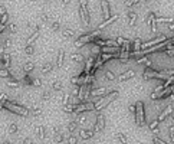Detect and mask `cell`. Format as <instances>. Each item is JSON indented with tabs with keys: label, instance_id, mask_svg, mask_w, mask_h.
I'll use <instances>...</instances> for the list:
<instances>
[{
	"label": "cell",
	"instance_id": "3957f363",
	"mask_svg": "<svg viewBox=\"0 0 174 144\" xmlns=\"http://www.w3.org/2000/svg\"><path fill=\"white\" fill-rule=\"evenodd\" d=\"M99 33H101V30L97 29V30H94V32H89V33H87V35H82L81 38H78L75 40V48H81V46H84V45L94 42V40L99 36Z\"/></svg>",
	"mask_w": 174,
	"mask_h": 144
},
{
	"label": "cell",
	"instance_id": "7a4b0ae2",
	"mask_svg": "<svg viewBox=\"0 0 174 144\" xmlns=\"http://www.w3.org/2000/svg\"><path fill=\"white\" fill-rule=\"evenodd\" d=\"M3 108L7 111H10V112H13V114H16V115H20V117H27L30 114L29 108L20 105V104H16V102H13V101H9V100H6Z\"/></svg>",
	"mask_w": 174,
	"mask_h": 144
},
{
	"label": "cell",
	"instance_id": "d6a6232c",
	"mask_svg": "<svg viewBox=\"0 0 174 144\" xmlns=\"http://www.w3.org/2000/svg\"><path fill=\"white\" fill-rule=\"evenodd\" d=\"M158 125H160V121H158V120H154V121H151L150 124H148V128L155 133V131L158 130Z\"/></svg>",
	"mask_w": 174,
	"mask_h": 144
},
{
	"label": "cell",
	"instance_id": "f35d334b",
	"mask_svg": "<svg viewBox=\"0 0 174 144\" xmlns=\"http://www.w3.org/2000/svg\"><path fill=\"white\" fill-rule=\"evenodd\" d=\"M75 108H76V104H68V105H63V111L65 112H73L75 111Z\"/></svg>",
	"mask_w": 174,
	"mask_h": 144
},
{
	"label": "cell",
	"instance_id": "1f68e13d",
	"mask_svg": "<svg viewBox=\"0 0 174 144\" xmlns=\"http://www.w3.org/2000/svg\"><path fill=\"white\" fill-rule=\"evenodd\" d=\"M71 61H73V62H84V55H82V53H72V55H71Z\"/></svg>",
	"mask_w": 174,
	"mask_h": 144
},
{
	"label": "cell",
	"instance_id": "f907efd6",
	"mask_svg": "<svg viewBox=\"0 0 174 144\" xmlns=\"http://www.w3.org/2000/svg\"><path fill=\"white\" fill-rule=\"evenodd\" d=\"M125 42V39L124 38H121V36H118V38H117V45H118V46H122V43H124Z\"/></svg>",
	"mask_w": 174,
	"mask_h": 144
},
{
	"label": "cell",
	"instance_id": "680465c9",
	"mask_svg": "<svg viewBox=\"0 0 174 144\" xmlns=\"http://www.w3.org/2000/svg\"><path fill=\"white\" fill-rule=\"evenodd\" d=\"M23 144H32V140H30V139H26L25 141H23Z\"/></svg>",
	"mask_w": 174,
	"mask_h": 144
},
{
	"label": "cell",
	"instance_id": "94428289",
	"mask_svg": "<svg viewBox=\"0 0 174 144\" xmlns=\"http://www.w3.org/2000/svg\"><path fill=\"white\" fill-rule=\"evenodd\" d=\"M3 144H10V143H9V141H5V143H3Z\"/></svg>",
	"mask_w": 174,
	"mask_h": 144
},
{
	"label": "cell",
	"instance_id": "6da1fadb",
	"mask_svg": "<svg viewBox=\"0 0 174 144\" xmlns=\"http://www.w3.org/2000/svg\"><path fill=\"white\" fill-rule=\"evenodd\" d=\"M118 95H120V92H118L117 89H111L108 94H105L104 97H101V98H99V100L95 102L94 111H97V112L102 111L104 108H107V107H108L111 102H114V101L118 98Z\"/></svg>",
	"mask_w": 174,
	"mask_h": 144
},
{
	"label": "cell",
	"instance_id": "e0dca14e",
	"mask_svg": "<svg viewBox=\"0 0 174 144\" xmlns=\"http://www.w3.org/2000/svg\"><path fill=\"white\" fill-rule=\"evenodd\" d=\"M94 63H95V59H94V56H89L87 61H85V67H84V71L87 72V74H91V71L94 69Z\"/></svg>",
	"mask_w": 174,
	"mask_h": 144
},
{
	"label": "cell",
	"instance_id": "30bf717a",
	"mask_svg": "<svg viewBox=\"0 0 174 144\" xmlns=\"http://www.w3.org/2000/svg\"><path fill=\"white\" fill-rule=\"evenodd\" d=\"M171 114H173V105H167L163 111H161V114L158 115L157 120H158L160 122H163L164 120H165V118H167L169 115H171Z\"/></svg>",
	"mask_w": 174,
	"mask_h": 144
},
{
	"label": "cell",
	"instance_id": "8d00e7d4",
	"mask_svg": "<svg viewBox=\"0 0 174 144\" xmlns=\"http://www.w3.org/2000/svg\"><path fill=\"white\" fill-rule=\"evenodd\" d=\"M0 78H12V74L9 69H6V68H0Z\"/></svg>",
	"mask_w": 174,
	"mask_h": 144
},
{
	"label": "cell",
	"instance_id": "d4e9b609",
	"mask_svg": "<svg viewBox=\"0 0 174 144\" xmlns=\"http://www.w3.org/2000/svg\"><path fill=\"white\" fill-rule=\"evenodd\" d=\"M6 85H7L9 88H15V89H17V88H20V87H22L20 81H17V79H13V78H12V79H10V81H9L7 84H6Z\"/></svg>",
	"mask_w": 174,
	"mask_h": 144
},
{
	"label": "cell",
	"instance_id": "ba28073f",
	"mask_svg": "<svg viewBox=\"0 0 174 144\" xmlns=\"http://www.w3.org/2000/svg\"><path fill=\"white\" fill-rule=\"evenodd\" d=\"M101 12H102L104 19H109V17L112 16V13H111V9H109L108 0H102V2H101Z\"/></svg>",
	"mask_w": 174,
	"mask_h": 144
},
{
	"label": "cell",
	"instance_id": "e575fe53",
	"mask_svg": "<svg viewBox=\"0 0 174 144\" xmlns=\"http://www.w3.org/2000/svg\"><path fill=\"white\" fill-rule=\"evenodd\" d=\"M62 35L65 36V38H73L75 36V32L73 30H71V29H62Z\"/></svg>",
	"mask_w": 174,
	"mask_h": 144
},
{
	"label": "cell",
	"instance_id": "7bdbcfd3",
	"mask_svg": "<svg viewBox=\"0 0 174 144\" xmlns=\"http://www.w3.org/2000/svg\"><path fill=\"white\" fill-rule=\"evenodd\" d=\"M50 29L55 30V32H59V30H60V23L59 22H53V23H52V26H50Z\"/></svg>",
	"mask_w": 174,
	"mask_h": 144
},
{
	"label": "cell",
	"instance_id": "7dc6e473",
	"mask_svg": "<svg viewBox=\"0 0 174 144\" xmlns=\"http://www.w3.org/2000/svg\"><path fill=\"white\" fill-rule=\"evenodd\" d=\"M68 144H78V139L73 137V135H71V137L68 139Z\"/></svg>",
	"mask_w": 174,
	"mask_h": 144
},
{
	"label": "cell",
	"instance_id": "f5cc1de1",
	"mask_svg": "<svg viewBox=\"0 0 174 144\" xmlns=\"http://www.w3.org/2000/svg\"><path fill=\"white\" fill-rule=\"evenodd\" d=\"M35 87H42V79L40 78H35Z\"/></svg>",
	"mask_w": 174,
	"mask_h": 144
},
{
	"label": "cell",
	"instance_id": "4dcf8cb0",
	"mask_svg": "<svg viewBox=\"0 0 174 144\" xmlns=\"http://www.w3.org/2000/svg\"><path fill=\"white\" fill-rule=\"evenodd\" d=\"M117 139L120 140L121 144H127V143H128V137H127V134H124V133H117Z\"/></svg>",
	"mask_w": 174,
	"mask_h": 144
},
{
	"label": "cell",
	"instance_id": "7c38bea8",
	"mask_svg": "<svg viewBox=\"0 0 174 144\" xmlns=\"http://www.w3.org/2000/svg\"><path fill=\"white\" fill-rule=\"evenodd\" d=\"M94 134H95V131H94V130H87V128H82V130H79V139H82V140H91L94 137Z\"/></svg>",
	"mask_w": 174,
	"mask_h": 144
},
{
	"label": "cell",
	"instance_id": "277c9868",
	"mask_svg": "<svg viewBox=\"0 0 174 144\" xmlns=\"http://www.w3.org/2000/svg\"><path fill=\"white\" fill-rule=\"evenodd\" d=\"M135 124L138 127H141L145 124V111H144V102L142 101H137L135 102Z\"/></svg>",
	"mask_w": 174,
	"mask_h": 144
},
{
	"label": "cell",
	"instance_id": "f1b7e54d",
	"mask_svg": "<svg viewBox=\"0 0 174 144\" xmlns=\"http://www.w3.org/2000/svg\"><path fill=\"white\" fill-rule=\"evenodd\" d=\"M62 89H63V84L60 82V81H55V82L52 84V91L59 92V91H62Z\"/></svg>",
	"mask_w": 174,
	"mask_h": 144
},
{
	"label": "cell",
	"instance_id": "4fadbf2b",
	"mask_svg": "<svg viewBox=\"0 0 174 144\" xmlns=\"http://www.w3.org/2000/svg\"><path fill=\"white\" fill-rule=\"evenodd\" d=\"M109 89L105 88V87H99V88H94L92 91H91V95L92 97H104L105 94H108Z\"/></svg>",
	"mask_w": 174,
	"mask_h": 144
},
{
	"label": "cell",
	"instance_id": "836d02e7",
	"mask_svg": "<svg viewBox=\"0 0 174 144\" xmlns=\"http://www.w3.org/2000/svg\"><path fill=\"white\" fill-rule=\"evenodd\" d=\"M17 131H19V127H17L16 122H10V125H9V134H17Z\"/></svg>",
	"mask_w": 174,
	"mask_h": 144
},
{
	"label": "cell",
	"instance_id": "be15d7a7",
	"mask_svg": "<svg viewBox=\"0 0 174 144\" xmlns=\"http://www.w3.org/2000/svg\"><path fill=\"white\" fill-rule=\"evenodd\" d=\"M173 120H174V114H173Z\"/></svg>",
	"mask_w": 174,
	"mask_h": 144
},
{
	"label": "cell",
	"instance_id": "ffe728a7",
	"mask_svg": "<svg viewBox=\"0 0 174 144\" xmlns=\"http://www.w3.org/2000/svg\"><path fill=\"white\" fill-rule=\"evenodd\" d=\"M104 77H105V79H107V81H109V82H114V81H117V75H115V74L111 71V69H105V71H104Z\"/></svg>",
	"mask_w": 174,
	"mask_h": 144
},
{
	"label": "cell",
	"instance_id": "8fae6325",
	"mask_svg": "<svg viewBox=\"0 0 174 144\" xmlns=\"http://www.w3.org/2000/svg\"><path fill=\"white\" fill-rule=\"evenodd\" d=\"M0 63H2V67L6 68V69L10 67V63H12V56H10V53L5 52L3 55L0 56Z\"/></svg>",
	"mask_w": 174,
	"mask_h": 144
},
{
	"label": "cell",
	"instance_id": "44dd1931",
	"mask_svg": "<svg viewBox=\"0 0 174 144\" xmlns=\"http://www.w3.org/2000/svg\"><path fill=\"white\" fill-rule=\"evenodd\" d=\"M35 68H36V63L32 61H26V63L23 65V71L26 72V74H30V72L35 71Z\"/></svg>",
	"mask_w": 174,
	"mask_h": 144
},
{
	"label": "cell",
	"instance_id": "c3c4849f",
	"mask_svg": "<svg viewBox=\"0 0 174 144\" xmlns=\"http://www.w3.org/2000/svg\"><path fill=\"white\" fill-rule=\"evenodd\" d=\"M6 13H7V9H6V6L0 5V17L3 16V15H6Z\"/></svg>",
	"mask_w": 174,
	"mask_h": 144
},
{
	"label": "cell",
	"instance_id": "f546056e",
	"mask_svg": "<svg viewBox=\"0 0 174 144\" xmlns=\"http://www.w3.org/2000/svg\"><path fill=\"white\" fill-rule=\"evenodd\" d=\"M76 125H78V122L76 121H71L69 124H68V127H66V130H68V135H72V133H73V130L76 128Z\"/></svg>",
	"mask_w": 174,
	"mask_h": 144
},
{
	"label": "cell",
	"instance_id": "ee69618b",
	"mask_svg": "<svg viewBox=\"0 0 174 144\" xmlns=\"http://www.w3.org/2000/svg\"><path fill=\"white\" fill-rule=\"evenodd\" d=\"M10 46H12V39H10V38H7V39L5 40V42H3V48H5V49H9Z\"/></svg>",
	"mask_w": 174,
	"mask_h": 144
},
{
	"label": "cell",
	"instance_id": "91938a15",
	"mask_svg": "<svg viewBox=\"0 0 174 144\" xmlns=\"http://www.w3.org/2000/svg\"><path fill=\"white\" fill-rule=\"evenodd\" d=\"M60 2H62L63 5H69V3H71L72 0H60Z\"/></svg>",
	"mask_w": 174,
	"mask_h": 144
},
{
	"label": "cell",
	"instance_id": "ab89813d",
	"mask_svg": "<svg viewBox=\"0 0 174 144\" xmlns=\"http://www.w3.org/2000/svg\"><path fill=\"white\" fill-rule=\"evenodd\" d=\"M52 98V91H49V89H46V91H43L42 92V100L43 101H48Z\"/></svg>",
	"mask_w": 174,
	"mask_h": 144
},
{
	"label": "cell",
	"instance_id": "74e56055",
	"mask_svg": "<svg viewBox=\"0 0 174 144\" xmlns=\"http://www.w3.org/2000/svg\"><path fill=\"white\" fill-rule=\"evenodd\" d=\"M30 114H32V115H40V114H42V108H40V107H32V108H30Z\"/></svg>",
	"mask_w": 174,
	"mask_h": 144
},
{
	"label": "cell",
	"instance_id": "603a6c76",
	"mask_svg": "<svg viewBox=\"0 0 174 144\" xmlns=\"http://www.w3.org/2000/svg\"><path fill=\"white\" fill-rule=\"evenodd\" d=\"M155 22H157V23H167V25H170V23H174V19H173V17L157 16V17H155Z\"/></svg>",
	"mask_w": 174,
	"mask_h": 144
},
{
	"label": "cell",
	"instance_id": "5bb4252c",
	"mask_svg": "<svg viewBox=\"0 0 174 144\" xmlns=\"http://www.w3.org/2000/svg\"><path fill=\"white\" fill-rule=\"evenodd\" d=\"M63 61H65V49H59L58 55H56V62H55V65L58 68H62L63 67Z\"/></svg>",
	"mask_w": 174,
	"mask_h": 144
},
{
	"label": "cell",
	"instance_id": "7402d4cb",
	"mask_svg": "<svg viewBox=\"0 0 174 144\" xmlns=\"http://www.w3.org/2000/svg\"><path fill=\"white\" fill-rule=\"evenodd\" d=\"M135 22H137V13L135 12H132V10H130L128 12V25H130V26H134Z\"/></svg>",
	"mask_w": 174,
	"mask_h": 144
},
{
	"label": "cell",
	"instance_id": "8992f818",
	"mask_svg": "<svg viewBox=\"0 0 174 144\" xmlns=\"http://www.w3.org/2000/svg\"><path fill=\"white\" fill-rule=\"evenodd\" d=\"M105 127H107V120H105V117H104L102 114H99V115L97 117V120H95L94 131H95V133H101V131L105 130Z\"/></svg>",
	"mask_w": 174,
	"mask_h": 144
},
{
	"label": "cell",
	"instance_id": "9c48e42d",
	"mask_svg": "<svg viewBox=\"0 0 174 144\" xmlns=\"http://www.w3.org/2000/svg\"><path fill=\"white\" fill-rule=\"evenodd\" d=\"M79 15H81V20L85 25H89L91 23V16H89V9H85V7H82L79 6Z\"/></svg>",
	"mask_w": 174,
	"mask_h": 144
},
{
	"label": "cell",
	"instance_id": "2e32d148",
	"mask_svg": "<svg viewBox=\"0 0 174 144\" xmlns=\"http://www.w3.org/2000/svg\"><path fill=\"white\" fill-rule=\"evenodd\" d=\"M118 19V15H112V16L109 17V19H105L102 23H99V26H98V30H102L104 28H107L108 25H111V23H114L115 20Z\"/></svg>",
	"mask_w": 174,
	"mask_h": 144
},
{
	"label": "cell",
	"instance_id": "f6af8a7d",
	"mask_svg": "<svg viewBox=\"0 0 174 144\" xmlns=\"http://www.w3.org/2000/svg\"><path fill=\"white\" fill-rule=\"evenodd\" d=\"M140 0H125V5L128 6V7H131V6H134L135 3H138Z\"/></svg>",
	"mask_w": 174,
	"mask_h": 144
},
{
	"label": "cell",
	"instance_id": "816d5d0a",
	"mask_svg": "<svg viewBox=\"0 0 174 144\" xmlns=\"http://www.w3.org/2000/svg\"><path fill=\"white\" fill-rule=\"evenodd\" d=\"M85 121H87V118H85L84 115H79V117H78V120H76V122H78V124H84Z\"/></svg>",
	"mask_w": 174,
	"mask_h": 144
},
{
	"label": "cell",
	"instance_id": "4316f807",
	"mask_svg": "<svg viewBox=\"0 0 174 144\" xmlns=\"http://www.w3.org/2000/svg\"><path fill=\"white\" fill-rule=\"evenodd\" d=\"M38 36H39V30H35V32L29 36V39L26 40V45H33L35 43V40L38 39Z\"/></svg>",
	"mask_w": 174,
	"mask_h": 144
},
{
	"label": "cell",
	"instance_id": "db71d44e",
	"mask_svg": "<svg viewBox=\"0 0 174 144\" xmlns=\"http://www.w3.org/2000/svg\"><path fill=\"white\" fill-rule=\"evenodd\" d=\"M170 139H171V141L174 143V125L170 127Z\"/></svg>",
	"mask_w": 174,
	"mask_h": 144
},
{
	"label": "cell",
	"instance_id": "5b68a950",
	"mask_svg": "<svg viewBox=\"0 0 174 144\" xmlns=\"http://www.w3.org/2000/svg\"><path fill=\"white\" fill-rule=\"evenodd\" d=\"M94 107H95V102H91V101L81 102V104L76 105L73 114H82V112H87V111H94Z\"/></svg>",
	"mask_w": 174,
	"mask_h": 144
},
{
	"label": "cell",
	"instance_id": "11a10c76",
	"mask_svg": "<svg viewBox=\"0 0 174 144\" xmlns=\"http://www.w3.org/2000/svg\"><path fill=\"white\" fill-rule=\"evenodd\" d=\"M128 110H130V114L135 115V104H134V105H130V108H128Z\"/></svg>",
	"mask_w": 174,
	"mask_h": 144
},
{
	"label": "cell",
	"instance_id": "6f0895ef",
	"mask_svg": "<svg viewBox=\"0 0 174 144\" xmlns=\"http://www.w3.org/2000/svg\"><path fill=\"white\" fill-rule=\"evenodd\" d=\"M40 19H42L43 22H46V20H48V15H46V13H42V16H40Z\"/></svg>",
	"mask_w": 174,
	"mask_h": 144
},
{
	"label": "cell",
	"instance_id": "b9f144b4",
	"mask_svg": "<svg viewBox=\"0 0 174 144\" xmlns=\"http://www.w3.org/2000/svg\"><path fill=\"white\" fill-rule=\"evenodd\" d=\"M6 100H7V98H6V94L5 92H0V110H2V107L5 105Z\"/></svg>",
	"mask_w": 174,
	"mask_h": 144
},
{
	"label": "cell",
	"instance_id": "d6986e66",
	"mask_svg": "<svg viewBox=\"0 0 174 144\" xmlns=\"http://www.w3.org/2000/svg\"><path fill=\"white\" fill-rule=\"evenodd\" d=\"M53 68H55L53 63H52L50 61H48V62H45L43 65H42V69H40V71H42L45 75H46V74H50V72L53 71Z\"/></svg>",
	"mask_w": 174,
	"mask_h": 144
},
{
	"label": "cell",
	"instance_id": "83f0119b",
	"mask_svg": "<svg viewBox=\"0 0 174 144\" xmlns=\"http://www.w3.org/2000/svg\"><path fill=\"white\" fill-rule=\"evenodd\" d=\"M25 53L29 56H32L36 53V48L33 46V45H26V48H25Z\"/></svg>",
	"mask_w": 174,
	"mask_h": 144
},
{
	"label": "cell",
	"instance_id": "484cf974",
	"mask_svg": "<svg viewBox=\"0 0 174 144\" xmlns=\"http://www.w3.org/2000/svg\"><path fill=\"white\" fill-rule=\"evenodd\" d=\"M141 39L137 38L135 40H134V43H132V49H131V52H138V50H141Z\"/></svg>",
	"mask_w": 174,
	"mask_h": 144
},
{
	"label": "cell",
	"instance_id": "e7e4bbea",
	"mask_svg": "<svg viewBox=\"0 0 174 144\" xmlns=\"http://www.w3.org/2000/svg\"><path fill=\"white\" fill-rule=\"evenodd\" d=\"M108 2H111V0H108Z\"/></svg>",
	"mask_w": 174,
	"mask_h": 144
},
{
	"label": "cell",
	"instance_id": "ac0fdd59",
	"mask_svg": "<svg viewBox=\"0 0 174 144\" xmlns=\"http://www.w3.org/2000/svg\"><path fill=\"white\" fill-rule=\"evenodd\" d=\"M36 134H38V137L40 140H45L48 137V128L45 127V125H39V127L36 128Z\"/></svg>",
	"mask_w": 174,
	"mask_h": 144
},
{
	"label": "cell",
	"instance_id": "9f6ffc18",
	"mask_svg": "<svg viewBox=\"0 0 174 144\" xmlns=\"http://www.w3.org/2000/svg\"><path fill=\"white\" fill-rule=\"evenodd\" d=\"M167 29H169L170 32H174V23H170V25H167Z\"/></svg>",
	"mask_w": 174,
	"mask_h": 144
},
{
	"label": "cell",
	"instance_id": "52a82bcc",
	"mask_svg": "<svg viewBox=\"0 0 174 144\" xmlns=\"http://www.w3.org/2000/svg\"><path fill=\"white\" fill-rule=\"evenodd\" d=\"M135 75L137 74H135L134 69H128V71L122 72L117 79H118V82H125V81H130V79H132V78H135Z\"/></svg>",
	"mask_w": 174,
	"mask_h": 144
},
{
	"label": "cell",
	"instance_id": "cb8c5ba5",
	"mask_svg": "<svg viewBox=\"0 0 174 144\" xmlns=\"http://www.w3.org/2000/svg\"><path fill=\"white\" fill-rule=\"evenodd\" d=\"M23 84H25L26 87H32L33 84H35V78L30 77V74H26L25 78H23Z\"/></svg>",
	"mask_w": 174,
	"mask_h": 144
},
{
	"label": "cell",
	"instance_id": "9a60e30c",
	"mask_svg": "<svg viewBox=\"0 0 174 144\" xmlns=\"http://www.w3.org/2000/svg\"><path fill=\"white\" fill-rule=\"evenodd\" d=\"M63 139H65V135L60 133V128L59 127H55L53 128V140L55 143H63Z\"/></svg>",
	"mask_w": 174,
	"mask_h": 144
},
{
	"label": "cell",
	"instance_id": "bcb514c9",
	"mask_svg": "<svg viewBox=\"0 0 174 144\" xmlns=\"http://www.w3.org/2000/svg\"><path fill=\"white\" fill-rule=\"evenodd\" d=\"M69 98H71V95H69V94L63 95V101H62V105H68V104H69V102H68V101H69Z\"/></svg>",
	"mask_w": 174,
	"mask_h": 144
},
{
	"label": "cell",
	"instance_id": "6125c7cd",
	"mask_svg": "<svg viewBox=\"0 0 174 144\" xmlns=\"http://www.w3.org/2000/svg\"><path fill=\"white\" fill-rule=\"evenodd\" d=\"M142 2H148V0H142Z\"/></svg>",
	"mask_w": 174,
	"mask_h": 144
},
{
	"label": "cell",
	"instance_id": "681fc988",
	"mask_svg": "<svg viewBox=\"0 0 174 144\" xmlns=\"http://www.w3.org/2000/svg\"><path fill=\"white\" fill-rule=\"evenodd\" d=\"M152 141H154V144H167L165 141H163V140L158 139V137H154V139H152Z\"/></svg>",
	"mask_w": 174,
	"mask_h": 144
},
{
	"label": "cell",
	"instance_id": "60d3db41",
	"mask_svg": "<svg viewBox=\"0 0 174 144\" xmlns=\"http://www.w3.org/2000/svg\"><path fill=\"white\" fill-rule=\"evenodd\" d=\"M7 29H9L10 33H16L17 32V26L15 25V23H9V25H7Z\"/></svg>",
	"mask_w": 174,
	"mask_h": 144
},
{
	"label": "cell",
	"instance_id": "d590c367",
	"mask_svg": "<svg viewBox=\"0 0 174 144\" xmlns=\"http://www.w3.org/2000/svg\"><path fill=\"white\" fill-rule=\"evenodd\" d=\"M155 17H157V15H155V13H152V12H151V13H148L147 19H145V22H147L148 26H151V23L155 20Z\"/></svg>",
	"mask_w": 174,
	"mask_h": 144
}]
</instances>
